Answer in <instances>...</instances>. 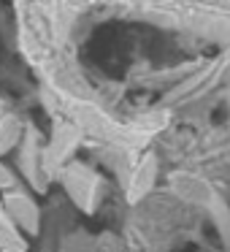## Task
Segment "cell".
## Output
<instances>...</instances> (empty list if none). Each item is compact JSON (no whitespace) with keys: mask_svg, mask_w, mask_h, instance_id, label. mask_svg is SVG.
I'll return each instance as SVG.
<instances>
[{"mask_svg":"<svg viewBox=\"0 0 230 252\" xmlns=\"http://www.w3.org/2000/svg\"><path fill=\"white\" fill-rule=\"evenodd\" d=\"M71 111H73V117H76V122H79L82 130L92 133V136L103 138V141L116 144V147H144L146 138H149L146 130L119 125L116 120L106 117L103 111H98L89 103H71Z\"/></svg>","mask_w":230,"mask_h":252,"instance_id":"obj_1","label":"cell"},{"mask_svg":"<svg viewBox=\"0 0 230 252\" xmlns=\"http://www.w3.org/2000/svg\"><path fill=\"white\" fill-rule=\"evenodd\" d=\"M62 185H65L68 195L73 198V203L79 209L92 212L95 192H98V176H95L92 168H87L84 163H71L62 171Z\"/></svg>","mask_w":230,"mask_h":252,"instance_id":"obj_2","label":"cell"},{"mask_svg":"<svg viewBox=\"0 0 230 252\" xmlns=\"http://www.w3.org/2000/svg\"><path fill=\"white\" fill-rule=\"evenodd\" d=\"M79 138H82V127L60 122V125L55 127V133H52V141L41 149V171L44 168L46 171L60 168V165L65 163V158L73 152V147L79 144Z\"/></svg>","mask_w":230,"mask_h":252,"instance_id":"obj_3","label":"cell"},{"mask_svg":"<svg viewBox=\"0 0 230 252\" xmlns=\"http://www.w3.org/2000/svg\"><path fill=\"white\" fill-rule=\"evenodd\" d=\"M0 203H3L6 214L14 220L17 228L28 230V233H35V230H38V206H35L25 192H6Z\"/></svg>","mask_w":230,"mask_h":252,"instance_id":"obj_4","label":"cell"},{"mask_svg":"<svg viewBox=\"0 0 230 252\" xmlns=\"http://www.w3.org/2000/svg\"><path fill=\"white\" fill-rule=\"evenodd\" d=\"M154 179H157V158L154 155H144L141 163L136 165L130 176V185H127V201H141L149 190H152Z\"/></svg>","mask_w":230,"mask_h":252,"instance_id":"obj_5","label":"cell"},{"mask_svg":"<svg viewBox=\"0 0 230 252\" xmlns=\"http://www.w3.org/2000/svg\"><path fill=\"white\" fill-rule=\"evenodd\" d=\"M171 187H173V192L179 198H184V201H195V203H203L208 195H211L206 182H201L198 176H192V174H184V171L171 174Z\"/></svg>","mask_w":230,"mask_h":252,"instance_id":"obj_6","label":"cell"},{"mask_svg":"<svg viewBox=\"0 0 230 252\" xmlns=\"http://www.w3.org/2000/svg\"><path fill=\"white\" fill-rule=\"evenodd\" d=\"M0 250L3 252H25L28 250V241L22 239V233L14 225V220L6 214L3 203H0Z\"/></svg>","mask_w":230,"mask_h":252,"instance_id":"obj_7","label":"cell"},{"mask_svg":"<svg viewBox=\"0 0 230 252\" xmlns=\"http://www.w3.org/2000/svg\"><path fill=\"white\" fill-rule=\"evenodd\" d=\"M19 163H22V168L28 171L30 182L41 187V179H38V174H35V171L41 168V149L35 147V136H33V133H30V141L25 144L22 155H19Z\"/></svg>","mask_w":230,"mask_h":252,"instance_id":"obj_8","label":"cell"},{"mask_svg":"<svg viewBox=\"0 0 230 252\" xmlns=\"http://www.w3.org/2000/svg\"><path fill=\"white\" fill-rule=\"evenodd\" d=\"M22 138V122L17 117H3L0 120V155L8 152L11 147H17V141Z\"/></svg>","mask_w":230,"mask_h":252,"instance_id":"obj_9","label":"cell"},{"mask_svg":"<svg viewBox=\"0 0 230 252\" xmlns=\"http://www.w3.org/2000/svg\"><path fill=\"white\" fill-rule=\"evenodd\" d=\"M8 187H14V174L0 163V190H8Z\"/></svg>","mask_w":230,"mask_h":252,"instance_id":"obj_10","label":"cell"},{"mask_svg":"<svg viewBox=\"0 0 230 252\" xmlns=\"http://www.w3.org/2000/svg\"><path fill=\"white\" fill-rule=\"evenodd\" d=\"M0 252H3V250H0Z\"/></svg>","mask_w":230,"mask_h":252,"instance_id":"obj_11","label":"cell"}]
</instances>
